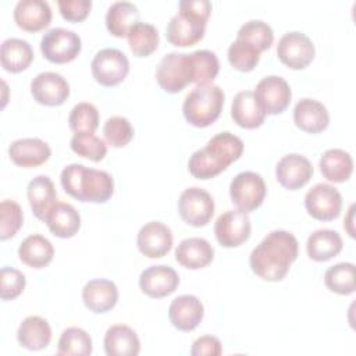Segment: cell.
Wrapping results in <instances>:
<instances>
[{
    "instance_id": "obj_1",
    "label": "cell",
    "mask_w": 356,
    "mask_h": 356,
    "mask_svg": "<svg viewBox=\"0 0 356 356\" xmlns=\"http://www.w3.org/2000/svg\"><path fill=\"white\" fill-rule=\"evenodd\" d=\"M298 239L288 231L275 229L267 234L252 250V271L266 281H281L298 257Z\"/></svg>"
},
{
    "instance_id": "obj_2",
    "label": "cell",
    "mask_w": 356,
    "mask_h": 356,
    "mask_svg": "<svg viewBox=\"0 0 356 356\" xmlns=\"http://www.w3.org/2000/svg\"><path fill=\"white\" fill-rule=\"evenodd\" d=\"M243 152V142L231 132L214 135L204 147L192 153L188 161L189 172L199 179H210L227 170Z\"/></svg>"
},
{
    "instance_id": "obj_3",
    "label": "cell",
    "mask_w": 356,
    "mask_h": 356,
    "mask_svg": "<svg viewBox=\"0 0 356 356\" xmlns=\"http://www.w3.org/2000/svg\"><path fill=\"white\" fill-rule=\"evenodd\" d=\"M60 181L65 193L79 202L106 203L114 192V179L107 171L78 163L64 167Z\"/></svg>"
},
{
    "instance_id": "obj_4",
    "label": "cell",
    "mask_w": 356,
    "mask_h": 356,
    "mask_svg": "<svg viewBox=\"0 0 356 356\" xmlns=\"http://www.w3.org/2000/svg\"><path fill=\"white\" fill-rule=\"evenodd\" d=\"M178 7L179 11L167 24V40L178 47L193 46L204 36L211 3L209 0H181Z\"/></svg>"
},
{
    "instance_id": "obj_5",
    "label": "cell",
    "mask_w": 356,
    "mask_h": 356,
    "mask_svg": "<svg viewBox=\"0 0 356 356\" xmlns=\"http://www.w3.org/2000/svg\"><path fill=\"white\" fill-rule=\"evenodd\" d=\"M222 106L224 92L218 85H197L185 97L182 113L191 125L206 128L220 117Z\"/></svg>"
},
{
    "instance_id": "obj_6",
    "label": "cell",
    "mask_w": 356,
    "mask_h": 356,
    "mask_svg": "<svg viewBox=\"0 0 356 356\" xmlns=\"http://www.w3.org/2000/svg\"><path fill=\"white\" fill-rule=\"evenodd\" d=\"M156 79L167 93H178L186 85L193 83L191 56L175 51L165 54L157 65Z\"/></svg>"
},
{
    "instance_id": "obj_7",
    "label": "cell",
    "mask_w": 356,
    "mask_h": 356,
    "mask_svg": "<svg viewBox=\"0 0 356 356\" xmlns=\"http://www.w3.org/2000/svg\"><path fill=\"white\" fill-rule=\"evenodd\" d=\"M267 193L263 177L253 171H242L236 174L229 184L231 202L236 209L250 213L261 206Z\"/></svg>"
},
{
    "instance_id": "obj_8",
    "label": "cell",
    "mask_w": 356,
    "mask_h": 356,
    "mask_svg": "<svg viewBox=\"0 0 356 356\" xmlns=\"http://www.w3.org/2000/svg\"><path fill=\"white\" fill-rule=\"evenodd\" d=\"M81 47L78 33L65 28H53L47 31L40 40L43 57L54 64H65L75 60Z\"/></svg>"
},
{
    "instance_id": "obj_9",
    "label": "cell",
    "mask_w": 356,
    "mask_h": 356,
    "mask_svg": "<svg viewBox=\"0 0 356 356\" xmlns=\"http://www.w3.org/2000/svg\"><path fill=\"white\" fill-rule=\"evenodd\" d=\"M90 68L97 83L103 86H115L127 78L129 72V61L121 50L106 47L95 54Z\"/></svg>"
},
{
    "instance_id": "obj_10",
    "label": "cell",
    "mask_w": 356,
    "mask_h": 356,
    "mask_svg": "<svg viewBox=\"0 0 356 356\" xmlns=\"http://www.w3.org/2000/svg\"><path fill=\"white\" fill-rule=\"evenodd\" d=\"M181 218L192 227H204L214 214V200L211 195L199 186L182 191L178 200Z\"/></svg>"
},
{
    "instance_id": "obj_11",
    "label": "cell",
    "mask_w": 356,
    "mask_h": 356,
    "mask_svg": "<svg viewBox=\"0 0 356 356\" xmlns=\"http://www.w3.org/2000/svg\"><path fill=\"white\" fill-rule=\"evenodd\" d=\"M316 49L312 39L299 31L286 32L277 44V56L282 64L292 70L306 68L314 58Z\"/></svg>"
},
{
    "instance_id": "obj_12",
    "label": "cell",
    "mask_w": 356,
    "mask_h": 356,
    "mask_svg": "<svg viewBox=\"0 0 356 356\" xmlns=\"http://www.w3.org/2000/svg\"><path fill=\"white\" fill-rule=\"evenodd\" d=\"M305 207L313 218L318 221H332L341 214L342 196L339 191L330 184H316L305 195Z\"/></svg>"
},
{
    "instance_id": "obj_13",
    "label": "cell",
    "mask_w": 356,
    "mask_h": 356,
    "mask_svg": "<svg viewBox=\"0 0 356 356\" xmlns=\"http://www.w3.org/2000/svg\"><path fill=\"white\" fill-rule=\"evenodd\" d=\"M254 97L266 114H281L291 103L292 92L289 83L278 75H268L259 81Z\"/></svg>"
},
{
    "instance_id": "obj_14",
    "label": "cell",
    "mask_w": 356,
    "mask_h": 356,
    "mask_svg": "<svg viewBox=\"0 0 356 356\" xmlns=\"http://www.w3.org/2000/svg\"><path fill=\"white\" fill-rule=\"evenodd\" d=\"M252 224L248 213L236 209L218 216L214 224V235L224 248H236L250 236Z\"/></svg>"
},
{
    "instance_id": "obj_15",
    "label": "cell",
    "mask_w": 356,
    "mask_h": 356,
    "mask_svg": "<svg viewBox=\"0 0 356 356\" xmlns=\"http://www.w3.org/2000/svg\"><path fill=\"white\" fill-rule=\"evenodd\" d=\"M31 93L43 106H61L70 96V85L63 75L46 71L32 79Z\"/></svg>"
},
{
    "instance_id": "obj_16",
    "label": "cell",
    "mask_w": 356,
    "mask_h": 356,
    "mask_svg": "<svg viewBox=\"0 0 356 356\" xmlns=\"http://www.w3.org/2000/svg\"><path fill=\"white\" fill-rule=\"evenodd\" d=\"M172 232L161 221H150L140 227L136 245L139 252L150 259L165 256L172 248Z\"/></svg>"
},
{
    "instance_id": "obj_17",
    "label": "cell",
    "mask_w": 356,
    "mask_h": 356,
    "mask_svg": "<svg viewBox=\"0 0 356 356\" xmlns=\"http://www.w3.org/2000/svg\"><path fill=\"white\" fill-rule=\"evenodd\" d=\"M179 285L178 273L165 264L150 266L140 273L139 288L149 298H164L175 292Z\"/></svg>"
},
{
    "instance_id": "obj_18",
    "label": "cell",
    "mask_w": 356,
    "mask_h": 356,
    "mask_svg": "<svg viewBox=\"0 0 356 356\" xmlns=\"http://www.w3.org/2000/svg\"><path fill=\"white\" fill-rule=\"evenodd\" d=\"M313 175L312 163L302 154L291 153L284 156L275 165L277 181L289 191L305 186Z\"/></svg>"
},
{
    "instance_id": "obj_19",
    "label": "cell",
    "mask_w": 356,
    "mask_h": 356,
    "mask_svg": "<svg viewBox=\"0 0 356 356\" xmlns=\"http://www.w3.org/2000/svg\"><path fill=\"white\" fill-rule=\"evenodd\" d=\"M204 316V307L195 295L177 296L168 307V318L179 331H193Z\"/></svg>"
},
{
    "instance_id": "obj_20",
    "label": "cell",
    "mask_w": 356,
    "mask_h": 356,
    "mask_svg": "<svg viewBox=\"0 0 356 356\" xmlns=\"http://www.w3.org/2000/svg\"><path fill=\"white\" fill-rule=\"evenodd\" d=\"M8 156L15 165L32 168L44 164L51 156V149L39 138H22L10 145Z\"/></svg>"
},
{
    "instance_id": "obj_21",
    "label": "cell",
    "mask_w": 356,
    "mask_h": 356,
    "mask_svg": "<svg viewBox=\"0 0 356 356\" xmlns=\"http://www.w3.org/2000/svg\"><path fill=\"white\" fill-rule=\"evenodd\" d=\"M14 21L26 32H38L50 25L51 8L44 0H19L14 7Z\"/></svg>"
},
{
    "instance_id": "obj_22",
    "label": "cell",
    "mask_w": 356,
    "mask_h": 356,
    "mask_svg": "<svg viewBox=\"0 0 356 356\" xmlns=\"http://www.w3.org/2000/svg\"><path fill=\"white\" fill-rule=\"evenodd\" d=\"M83 305L93 313H106L111 310L118 300L117 285L106 278L90 280L82 289Z\"/></svg>"
},
{
    "instance_id": "obj_23",
    "label": "cell",
    "mask_w": 356,
    "mask_h": 356,
    "mask_svg": "<svg viewBox=\"0 0 356 356\" xmlns=\"http://www.w3.org/2000/svg\"><path fill=\"white\" fill-rule=\"evenodd\" d=\"M293 121L298 128L309 134L323 132L330 124L327 107L316 99H300L293 108Z\"/></svg>"
},
{
    "instance_id": "obj_24",
    "label": "cell",
    "mask_w": 356,
    "mask_h": 356,
    "mask_svg": "<svg viewBox=\"0 0 356 356\" xmlns=\"http://www.w3.org/2000/svg\"><path fill=\"white\" fill-rule=\"evenodd\" d=\"M214 249L204 238H186L175 249V260L189 270H199L213 261Z\"/></svg>"
},
{
    "instance_id": "obj_25",
    "label": "cell",
    "mask_w": 356,
    "mask_h": 356,
    "mask_svg": "<svg viewBox=\"0 0 356 356\" xmlns=\"http://www.w3.org/2000/svg\"><path fill=\"white\" fill-rule=\"evenodd\" d=\"M29 206L39 220H46L49 211L57 203V192L53 181L47 175L35 177L26 188Z\"/></svg>"
},
{
    "instance_id": "obj_26",
    "label": "cell",
    "mask_w": 356,
    "mask_h": 356,
    "mask_svg": "<svg viewBox=\"0 0 356 356\" xmlns=\"http://www.w3.org/2000/svg\"><path fill=\"white\" fill-rule=\"evenodd\" d=\"M231 117L242 128L253 129L264 122L266 113L259 106L252 90L238 92L231 104Z\"/></svg>"
},
{
    "instance_id": "obj_27",
    "label": "cell",
    "mask_w": 356,
    "mask_h": 356,
    "mask_svg": "<svg viewBox=\"0 0 356 356\" xmlns=\"http://www.w3.org/2000/svg\"><path fill=\"white\" fill-rule=\"evenodd\" d=\"M104 350L108 356H136L140 350V341L131 327L115 324L106 331Z\"/></svg>"
},
{
    "instance_id": "obj_28",
    "label": "cell",
    "mask_w": 356,
    "mask_h": 356,
    "mask_svg": "<svg viewBox=\"0 0 356 356\" xmlns=\"http://www.w3.org/2000/svg\"><path fill=\"white\" fill-rule=\"evenodd\" d=\"M17 339L28 350H40L50 343L51 328L40 316H28L18 327Z\"/></svg>"
},
{
    "instance_id": "obj_29",
    "label": "cell",
    "mask_w": 356,
    "mask_h": 356,
    "mask_svg": "<svg viewBox=\"0 0 356 356\" xmlns=\"http://www.w3.org/2000/svg\"><path fill=\"white\" fill-rule=\"evenodd\" d=\"M44 222L53 235L58 238H71L81 227V216L72 204L57 202L49 211Z\"/></svg>"
},
{
    "instance_id": "obj_30",
    "label": "cell",
    "mask_w": 356,
    "mask_h": 356,
    "mask_svg": "<svg viewBox=\"0 0 356 356\" xmlns=\"http://www.w3.org/2000/svg\"><path fill=\"white\" fill-rule=\"evenodd\" d=\"M343 242L341 235L328 228L317 229L309 235L306 242V250L312 260L314 261H327L342 250Z\"/></svg>"
},
{
    "instance_id": "obj_31",
    "label": "cell",
    "mask_w": 356,
    "mask_h": 356,
    "mask_svg": "<svg viewBox=\"0 0 356 356\" xmlns=\"http://www.w3.org/2000/svg\"><path fill=\"white\" fill-rule=\"evenodd\" d=\"M18 256L24 264L32 268H42L53 260L54 248L43 235L32 234L19 243Z\"/></svg>"
},
{
    "instance_id": "obj_32",
    "label": "cell",
    "mask_w": 356,
    "mask_h": 356,
    "mask_svg": "<svg viewBox=\"0 0 356 356\" xmlns=\"http://www.w3.org/2000/svg\"><path fill=\"white\" fill-rule=\"evenodd\" d=\"M33 60L31 44L19 38H8L1 43L0 61L1 67L8 72H21L26 70Z\"/></svg>"
},
{
    "instance_id": "obj_33",
    "label": "cell",
    "mask_w": 356,
    "mask_h": 356,
    "mask_svg": "<svg viewBox=\"0 0 356 356\" xmlns=\"http://www.w3.org/2000/svg\"><path fill=\"white\" fill-rule=\"evenodd\" d=\"M139 10L131 1H115L113 3L106 13V26L107 31L117 36L122 38L128 35V31L139 22Z\"/></svg>"
},
{
    "instance_id": "obj_34",
    "label": "cell",
    "mask_w": 356,
    "mask_h": 356,
    "mask_svg": "<svg viewBox=\"0 0 356 356\" xmlns=\"http://www.w3.org/2000/svg\"><path fill=\"white\" fill-rule=\"evenodd\" d=\"M320 171L331 182H345L353 172L352 156L343 149H328L320 159Z\"/></svg>"
},
{
    "instance_id": "obj_35",
    "label": "cell",
    "mask_w": 356,
    "mask_h": 356,
    "mask_svg": "<svg viewBox=\"0 0 356 356\" xmlns=\"http://www.w3.org/2000/svg\"><path fill=\"white\" fill-rule=\"evenodd\" d=\"M128 44L134 56L136 57H147L150 56L159 46V31L154 25L147 22H136L128 31Z\"/></svg>"
},
{
    "instance_id": "obj_36",
    "label": "cell",
    "mask_w": 356,
    "mask_h": 356,
    "mask_svg": "<svg viewBox=\"0 0 356 356\" xmlns=\"http://www.w3.org/2000/svg\"><path fill=\"white\" fill-rule=\"evenodd\" d=\"M325 286L339 295H350L355 292V264L338 263L328 267L324 273Z\"/></svg>"
},
{
    "instance_id": "obj_37",
    "label": "cell",
    "mask_w": 356,
    "mask_h": 356,
    "mask_svg": "<svg viewBox=\"0 0 356 356\" xmlns=\"http://www.w3.org/2000/svg\"><path fill=\"white\" fill-rule=\"evenodd\" d=\"M57 353L60 356H88L92 353V338L85 330L79 327H68L63 331L58 339Z\"/></svg>"
},
{
    "instance_id": "obj_38",
    "label": "cell",
    "mask_w": 356,
    "mask_h": 356,
    "mask_svg": "<svg viewBox=\"0 0 356 356\" xmlns=\"http://www.w3.org/2000/svg\"><path fill=\"white\" fill-rule=\"evenodd\" d=\"M236 39L254 46L261 53L271 47L274 40V32L267 22L260 19H250L239 28Z\"/></svg>"
},
{
    "instance_id": "obj_39",
    "label": "cell",
    "mask_w": 356,
    "mask_h": 356,
    "mask_svg": "<svg viewBox=\"0 0 356 356\" xmlns=\"http://www.w3.org/2000/svg\"><path fill=\"white\" fill-rule=\"evenodd\" d=\"M189 56L193 70V83H211L220 71V63L216 53L210 50H196Z\"/></svg>"
},
{
    "instance_id": "obj_40",
    "label": "cell",
    "mask_w": 356,
    "mask_h": 356,
    "mask_svg": "<svg viewBox=\"0 0 356 356\" xmlns=\"http://www.w3.org/2000/svg\"><path fill=\"white\" fill-rule=\"evenodd\" d=\"M68 124L75 134H93L99 127V111L92 103L81 102L72 107Z\"/></svg>"
},
{
    "instance_id": "obj_41",
    "label": "cell",
    "mask_w": 356,
    "mask_h": 356,
    "mask_svg": "<svg viewBox=\"0 0 356 356\" xmlns=\"http://www.w3.org/2000/svg\"><path fill=\"white\" fill-rule=\"evenodd\" d=\"M72 152L92 161H102L107 154L106 143L95 134H74L70 140Z\"/></svg>"
},
{
    "instance_id": "obj_42",
    "label": "cell",
    "mask_w": 356,
    "mask_h": 356,
    "mask_svg": "<svg viewBox=\"0 0 356 356\" xmlns=\"http://www.w3.org/2000/svg\"><path fill=\"white\" fill-rule=\"evenodd\" d=\"M259 60L260 51L243 40L235 39L228 47V61L235 70L241 72L252 71L257 65Z\"/></svg>"
},
{
    "instance_id": "obj_43",
    "label": "cell",
    "mask_w": 356,
    "mask_h": 356,
    "mask_svg": "<svg viewBox=\"0 0 356 356\" xmlns=\"http://www.w3.org/2000/svg\"><path fill=\"white\" fill-rule=\"evenodd\" d=\"M103 135L106 142L113 147H124L134 138V128L128 118L114 115L107 118L103 127Z\"/></svg>"
},
{
    "instance_id": "obj_44",
    "label": "cell",
    "mask_w": 356,
    "mask_h": 356,
    "mask_svg": "<svg viewBox=\"0 0 356 356\" xmlns=\"http://www.w3.org/2000/svg\"><path fill=\"white\" fill-rule=\"evenodd\" d=\"M24 213L21 206L14 200H3L0 203V239L13 238L22 227Z\"/></svg>"
},
{
    "instance_id": "obj_45",
    "label": "cell",
    "mask_w": 356,
    "mask_h": 356,
    "mask_svg": "<svg viewBox=\"0 0 356 356\" xmlns=\"http://www.w3.org/2000/svg\"><path fill=\"white\" fill-rule=\"evenodd\" d=\"M0 298L3 300H13L22 293L26 285L25 275L14 267H1L0 271Z\"/></svg>"
},
{
    "instance_id": "obj_46",
    "label": "cell",
    "mask_w": 356,
    "mask_h": 356,
    "mask_svg": "<svg viewBox=\"0 0 356 356\" xmlns=\"http://www.w3.org/2000/svg\"><path fill=\"white\" fill-rule=\"evenodd\" d=\"M58 10L64 19L71 22H79L89 15L92 8L90 0H58Z\"/></svg>"
},
{
    "instance_id": "obj_47",
    "label": "cell",
    "mask_w": 356,
    "mask_h": 356,
    "mask_svg": "<svg viewBox=\"0 0 356 356\" xmlns=\"http://www.w3.org/2000/svg\"><path fill=\"white\" fill-rule=\"evenodd\" d=\"M221 353H222L221 342L218 338L213 335L199 337L191 348L192 356H218Z\"/></svg>"
},
{
    "instance_id": "obj_48",
    "label": "cell",
    "mask_w": 356,
    "mask_h": 356,
    "mask_svg": "<svg viewBox=\"0 0 356 356\" xmlns=\"http://www.w3.org/2000/svg\"><path fill=\"white\" fill-rule=\"evenodd\" d=\"M353 210H355V204H350L348 217L343 220V228L348 231V234H349L352 238L355 236V231H353Z\"/></svg>"
}]
</instances>
